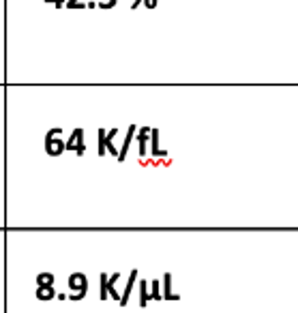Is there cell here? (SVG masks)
<instances>
[{
    "label": "cell",
    "mask_w": 298,
    "mask_h": 313,
    "mask_svg": "<svg viewBox=\"0 0 298 313\" xmlns=\"http://www.w3.org/2000/svg\"><path fill=\"white\" fill-rule=\"evenodd\" d=\"M67 150H73L77 155H84V131L82 129H75L71 133V138L67 142Z\"/></svg>",
    "instance_id": "cell-1"
},
{
    "label": "cell",
    "mask_w": 298,
    "mask_h": 313,
    "mask_svg": "<svg viewBox=\"0 0 298 313\" xmlns=\"http://www.w3.org/2000/svg\"><path fill=\"white\" fill-rule=\"evenodd\" d=\"M69 288H71V290H77V292H84V294H86V288H88L86 275H84V273H73V275L69 277Z\"/></svg>",
    "instance_id": "cell-2"
},
{
    "label": "cell",
    "mask_w": 298,
    "mask_h": 313,
    "mask_svg": "<svg viewBox=\"0 0 298 313\" xmlns=\"http://www.w3.org/2000/svg\"><path fill=\"white\" fill-rule=\"evenodd\" d=\"M65 148H67V144L60 138H56V140H45V150H48V155H52V157L62 155V150H65Z\"/></svg>",
    "instance_id": "cell-3"
},
{
    "label": "cell",
    "mask_w": 298,
    "mask_h": 313,
    "mask_svg": "<svg viewBox=\"0 0 298 313\" xmlns=\"http://www.w3.org/2000/svg\"><path fill=\"white\" fill-rule=\"evenodd\" d=\"M163 298L165 300H178V294H172V275L165 273L163 275Z\"/></svg>",
    "instance_id": "cell-4"
},
{
    "label": "cell",
    "mask_w": 298,
    "mask_h": 313,
    "mask_svg": "<svg viewBox=\"0 0 298 313\" xmlns=\"http://www.w3.org/2000/svg\"><path fill=\"white\" fill-rule=\"evenodd\" d=\"M152 129H148V127H142L140 129V136H138V142H140V157H146L148 153H146V142H148V133H150Z\"/></svg>",
    "instance_id": "cell-5"
},
{
    "label": "cell",
    "mask_w": 298,
    "mask_h": 313,
    "mask_svg": "<svg viewBox=\"0 0 298 313\" xmlns=\"http://www.w3.org/2000/svg\"><path fill=\"white\" fill-rule=\"evenodd\" d=\"M135 131H138V127H135V124H131V127H129V133H127V138H124V142H122L120 155H118L120 161H124V157H127V150H129V144H131V140H133V136H135Z\"/></svg>",
    "instance_id": "cell-6"
},
{
    "label": "cell",
    "mask_w": 298,
    "mask_h": 313,
    "mask_svg": "<svg viewBox=\"0 0 298 313\" xmlns=\"http://www.w3.org/2000/svg\"><path fill=\"white\" fill-rule=\"evenodd\" d=\"M152 153L150 155H155V157H167V150H161L159 148V131L157 129H152Z\"/></svg>",
    "instance_id": "cell-7"
},
{
    "label": "cell",
    "mask_w": 298,
    "mask_h": 313,
    "mask_svg": "<svg viewBox=\"0 0 298 313\" xmlns=\"http://www.w3.org/2000/svg\"><path fill=\"white\" fill-rule=\"evenodd\" d=\"M37 285L39 288H54V275L52 273H41L37 277Z\"/></svg>",
    "instance_id": "cell-8"
},
{
    "label": "cell",
    "mask_w": 298,
    "mask_h": 313,
    "mask_svg": "<svg viewBox=\"0 0 298 313\" xmlns=\"http://www.w3.org/2000/svg\"><path fill=\"white\" fill-rule=\"evenodd\" d=\"M135 279H138V271H133V273H131L129 281H127V288H124V294H122V298H120V305H127V300H129V294H131V288H133Z\"/></svg>",
    "instance_id": "cell-9"
},
{
    "label": "cell",
    "mask_w": 298,
    "mask_h": 313,
    "mask_svg": "<svg viewBox=\"0 0 298 313\" xmlns=\"http://www.w3.org/2000/svg\"><path fill=\"white\" fill-rule=\"evenodd\" d=\"M148 300H150V294H148V283L146 281H140V305L142 307H146L148 305Z\"/></svg>",
    "instance_id": "cell-10"
},
{
    "label": "cell",
    "mask_w": 298,
    "mask_h": 313,
    "mask_svg": "<svg viewBox=\"0 0 298 313\" xmlns=\"http://www.w3.org/2000/svg\"><path fill=\"white\" fill-rule=\"evenodd\" d=\"M118 277H120V275L116 273V275H112V279H107V294H110L112 298H118V302H120V296H118V292L114 290V283L118 281Z\"/></svg>",
    "instance_id": "cell-11"
},
{
    "label": "cell",
    "mask_w": 298,
    "mask_h": 313,
    "mask_svg": "<svg viewBox=\"0 0 298 313\" xmlns=\"http://www.w3.org/2000/svg\"><path fill=\"white\" fill-rule=\"evenodd\" d=\"M37 298H41V300L54 298V288H37Z\"/></svg>",
    "instance_id": "cell-12"
},
{
    "label": "cell",
    "mask_w": 298,
    "mask_h": 313,
    "mask_svg": "<svg viewBox=\"0 0 298 313\" xmlns=\"http://www.w3.org/2000/svg\"><path fill=\"white\" fill-rule=\"evenodd\" d=\"M163 296H161V292H159V279L152 281V292H150V300H161Z\"/></svg>",
    "instance_id": "cell-13"
},
{
    "label": "cell",
    "mask_w": 298,
    "mask_h": 313,
    "mask_svg": "<svg viewBox=\"0 0 298 313\" xmlns=\"http://www.w3.org/2000/svg\"><path fill=\"white\" fill-rule=\"evenodd\" d=\"M99 155H105V129H99Z\"/></svg>",
    "instance_id": "cell-14"
},
{
    "label": "cell",
    "mask_w": 298,
    "mask_h": 313,
    "mask_svg": "<svg viewBox=\"0 0 298 313\" xmlns=\"http://www.w3.org/2000/svg\"><path fill=\"white\" fill-rule=\"evenodd\" d=\"M107 298V275H101V300Z\"/></svg>",
    "instance_id": "cell-15"
},
{
    "label": "cell",
    "mask_w": 298,
    "mask_h": 313,
    "mask_svg": "<svg viewBox=\"0 0 298 313\" xmlns=\"http://www.w3.org/2000/svg\"><path fill=\"white\" fill-rule=\"evenodd\" d=\"M60 133H62V129H60V127H56V129H50V131H48V136H45V140H56V138L60 136Z\"/></svg>",
    "instance_id": "cell-16"
},
{
    "label": "cell",
    "mask_w": 298,
    "mask_h": 313,
    "mask_svg": "<svg viewBox=\"0 0 298 313\" xmlns=\"http://www.w3.org/2000/svg\"><path fill=\"white\" fill-rule=\"evenodd\" d=\"M144 5H146L148 9H155L157 7V0H144Z\"/></svg>",
    "instance_id": "cell-17"
},
{
    "label": "cell",
    "mask_w": 298,
    "mask_h": 313,
    "mask_svg": "<svg viewBox=\"0 0 298 313\" xmlns=\"http://www.w3.org/2000/svg\"><path fill=\"white\" fill-rule=\"evenodd\" d=\"M45 3H56V7H62V3H65V0H45Z\"/></svg>",
    "instance_id": "cell-18"
},
{
    "label": "cell",
    "mask_w": 298,
    "mask_h": 313,
    "mask_svg": "<svg viewBox=\"0 0 298 313\" xmlns=\"http://www.w3.org/2000/svg\"><path fill=\"white\" fill-rule=\"evenodd\" d=\"M140 3H144V0H135V3H133V7H138Z\"/></svg>",
    "instance_id": "cell-19"
}]
</instances>
